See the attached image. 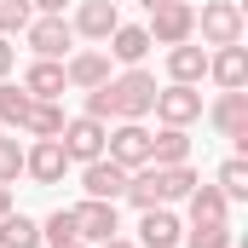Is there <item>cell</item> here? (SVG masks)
Listing matches in <instances>:
<instances>
[{
  "label": "cell",
  "instance_id": "obj_1",
  "mask_svg": "<svg viewBox=\"0 0 248 248\" xmlns=\"http://www.w3.org/2000/svg\"><path fill=\"white\" fill-rule=\"evenodd\" d=\"M150 104H156V75L139 63V69L110 75L104 87H93L81 116H93V122H144V116H150Z\"/></svg>",
  "mask_w": 248,
  "mask_h": 248
},
{
  "label": "cell",
  "instance_id": "obj_2",
  "mask_svg": "<svg viewBox=\"0 0 248 248\" xmlns=\"http://www.w3.org/2000/svg\"><path fill=\"white\" fill-rule=\"evenodd\" d=\"M190 185H196V168L179 162V168H156V162H144V168H133L127 173V202L144 214V208H173V202H185Z\"/></svg>",
  "mask_w": 248,
  "mask_h": 248
},
{
  "label": "cell",
  "instance_id": "obj_3",
  "mask_svg": "<svg viewBox=\"0 0 248 248\" xmlns=\"http://www.w3.org/2000/svg\"><path fill=\"white\" fill-rule=\"evenodd\" d=\"M196 41H202V46H237V41H243V6H237V0H202V12H196Z\"/></svg>",
  "mask_w": 248,
  "mask_h": 248
},
{
  "label": "cell",
  "instance_id": "obj_4",
  "mask_svg": "<svg viewBox=\"0 0 248 248\" xmlns=\"http://www.w3.org/2000/svg\"><path fill=\"white\" fill-rule=\"evenodd\" d=\"M144 35H150V46H179V41H196V6H190V0H168V6H156V12H150V23H144Z\"/></svg>",
  "mask_w": 248,
  "mask_h": 248
},
{
  "label": "cell",
  "instance_id": "obj_5",
  "mask_svg": "<svg viewBox=\"0 0 248 248\" xmlns=\"http://www.w3.org/2000/svg\"><path fill=\"white\" fill-rule=\"evenodd\" d=\"M104 156L116 162V168H144L150 162V127L144 122H110V133H104Z\"/></svg>",
  "mask_w": 248,
  "mask_h": 248
},
{
  "label": "cell",
  "instance_id": "obj_6",
  "mask_svg": "<svg viewBox=\"0 0 248 248\" xmlns=\"http://www.w3.org/2000/svg\"><path fill=\"white\" fill-rule=\"evenodd\" d=\"M150 116H156L162 127H190V122H202V87H179V81L156 87Z\"/></svg>",
  "mask_w": 248,
  "mask_h": 248
},
{
  "label": "cell",
  "instance_id": "obj_7",
  "mask_svg": "<svg viewBox=\"0 0 248 248\" xmlns=\"http://www.w3.org/2000/svg\"><path fill=\"white\" fill-rule=\"evenodd\" d=\"M104 133H110V122L69 116L63 133H58V144H63V156H69V162H98V156H104Z\"/></svg>",
  "mask_w": 248,
  "mask_h": 248
},
{
  "label": "cell",
  "instance_id": "obj_8",
  "mask_svg": "<svg viewBox=\"0 0 248 248\" xmlns=\"http://www.w3.org/2000/svg\"><path fill=\"white\" fill-rule=\"evenodd\" d=\"M23 41H29V52L35 58H69V46H75V29H69V17H29V29H23Z\"/></svg>",
  "mask_w": 248,
  "mask_h": 248
},
{
  "label": "cell",
  "instance_id": "obj_9",
  "mask_svg": "<svg viewBox=\"0 0 248 248\" xmlns=\"http://www.w3.org/2000/svg\"><path fill=\"white\" fill-rule=\"evenodd\" d=\"M69 214H75V237H81V243H104V237L122 231V208H116V202L81 196V208H69Z\"/></svg>",
  "mask_w": 248,
  "mask_h": 248
},
{
  "label": "cell",
  "instance_id": "obj_10",
  "mask_svg": "<svg viewBox=\"0 0 248 248\" xmlns=\"http://www.w3.org/2000/svg\"><path fill=\"white\" fill-rule=\"evenodd\" d=\"M208 122L219 139H231V144H248V87L237 93H219L214 104H208Z\"/></svg>",
  "mask_w": 248,
  "mask_h": 248
},
{
  "label": "cell",
  "instance_id": "obj_11",
  "mask_svg": "<svg viewBox=\"0 0 248 248\" xmlns=\"http://www.w3.org/2000/svg\"><path fill=\"white\" fill-rule=\"evenodd\" d=\"M23 173H29L35 185H63V173H69L63 144H58V139H35V144H23Z\"/></svg>",
  "mask_w": 248,
  "mask_h": 248
},
{
  "label": "cell",
  "instance_id": "obj_12",
  "mask_svg": "<svg viewBox=\"0 0 248 248\" xmlns=\"http://www.w3.org/2000/svg\"><path fill=\"white\" fill-rule=\"evenodd\" d=\"M116 69H110V52H98V46H81V52H69L63 58V81L75 87V93H93V87H104Z\"/></svg>",
  "mask_w": 248,
  "mask_h": 248
},
{
  "label": "cell",
  "instance_id": "obj_13",
  "mask_svg": "<svg viewBox=\"0 0 248 248\" xmlns=\"http://www.w3.org/2000/svg\"><path fill=\"white\" fill-rule=\"evenodd\" d=\"M185 237V219L173 208H144L139 214V248H179Z\"/></svg>",
  "mask_w": 248,
  "mask_h": 248
},
{
  "label": "cell",
  "instance_id": "obj_14",
  "mask_svg": "<svg viewBox=\"0 0 248 248\" xmlns=\"http://www.w3.org/2000/svg\"><path fill=\"white\" fill-rule=\"evenodd\" d=\"M81 190H87V196H98V202H122V190H127V168H116L110 156L81 162Z\"/></svg>",
  "mask_w": 248,
  "mask_h": 248
},
{
  "label": "cell",
  "instance_id": "obj_15",
  "mask_svg": "<svg viewBox=\"0 0 248 248\" xmlns=\"http://www.w3.org/2000/svg\"><path fill=\"white\" fill-rule=\"evenodd\" d=\"M185 214H190V225H231V202H225V190L219 185H190L185 196Z\"/></svg>",
  "mask_w": 248,
  "mask_h": 248
},
{
  "label": "cell",
  "instance_id": "obj_16",
  "mask_svg": "<svg viewBox=\"0 0 248 248\" xmlns=\"http://www.w3.org/2000/svg\"><path fill=\"white\" fill-rule=\"evenodd\" d=\"M35 104H46V98H63L69 93V81H63V63L58 58H35L29 69H23V81H17Z\"/></svg>",
  "mask_w": 248,
  "mask_h": 248
},
{
  "label": "cell",
  "instance_id": "obj_17",
  "mask_svg": "<svg viewBox=\"0 0 248 248\" xmlns=\"http://www.w3.org/2000/svg\"><path fill=\"white\" fill-rule=\"evenodd\" d=\"M122 23V12H116V0H81L75 6V17H69V29L75 35H87V41H110V29Z\"/></svg>",
  "mask_w": 248,
  "mask_h": 248
},
{
  "label": "cell",
  "instance_id": "obj_18",
  "mask_svg": "<svg viewBox=\"0 0 248 248\" xmlns=\"http://www.w3.org/2000/svg\"><path fill=\"white\" fill-rule=\"evenodd\" d=\"M208 75L219 81V93L248 87V46L243 41H237V46H214V52H208Z\"/></svg>",
  "mask_w": 248,
  "mask_h": 248
},
{
  "label": "cell",
  "instance_id": "obj_19",
  "mask_svg": "<svg viewBox=\"0 0 248 248\" xmlns=\"http://www.w3.org/2000/svg\"><path fill=\"white\" fill-rule=\"evenodd\" d=\"M202 75H208V46H202V41H179V46H168V81H179V87H202Z\"/></svg>",
  "mask_w": 248,
  "mask_h": 248
},
{
  "label": "cell",
  "instance_id": "obj_20",
  "mask_svg": "<svg viewBox=\"0 0 248 248\" xmlns=\"http://www.w3.org/2000/svg\"><path fill=\"white\" fill-rule=\"evenodd\" d=\"M144 58H150V35H144V23H116V29H110V63L139 69Z\"/></svg>",
  "mask_w": 248,
  "mask_h": 248
},
{
  "label": "cell",
  "instance_id": "obj_21",
  "mask_svg": "<svg viewBox=\"0 0 248 248\" xmlns=\"http://www.w3.org/2000/svg\"><path fill=\"white\" fill-rule=\"evenodd\" d=\"M150 162H156V168H179V162H190V133H185V127H162V133H150Z\"/></svg>",
  "mask_w": 248,
  "mask_h": 248
},
{
  "label": "cell",
  "instance_id": "obj_22",
  "mask_svg": "<svg viewBox=\"0 0 248 248\" xmlns=\"http://www.w3.org/2000/svg\"><path fill=\"white\" fill-rule=\"evenodd\" d=\"M63 122H69V116H63V104H58V98H46V104H29L23 133H29V139H58Z\"/></svg>",
  "mask_w": 248,
  "mask_h": 248
},
{
  "label": "cell",
  "instance_id": "obj_23",
  "mask_svg": "<svg viewBox=\"0 0 248 248\" xmlns=\"http://www.w3.org/2000/svg\"><path fill=\"white\" fill-rule=\"evenodd\" d=\"M0 248H41V225L29 214H0Z\"/></svg>",
  "mask_w": 248,
  "mask_h": 248
},
{
  "label": "cell",
  "instance_id": "obj_24",
  "mask_svg": "<svg viewBox=\"0 0 248 248\" xmlns=\"http://www.w3.org/2000/svg\"><path fill=\"white\" fill-rule=\"evenodd\" d=\"M29 104H35V98H29V93H23V87L6 75V81H0V127H17V133H23V116H29Z\"/></svg>",
  "mask_w": 248,
  "mask_h": 248
},
{
  "label": "cell",
  "instance_id": "obj_25",
  "mask_svg": "<svg viewBox=\"0 0 248 248\" xmlns=\"http://www.w3.org/2000/svg\"><path fill=\"white\" fill-rule=\"evenodd\" d=\"M214 185L225 190V202H248V162L243 156H225V168H219Z\"/></svg>",
  "mask_w": 248,
  "mask_h": 248
},
{
  "label": "cell",
  "instance_id": "obj_26",
  "mask_svg": "<svg viewBox=\"0 0 248 248\" xmlns=\"http://www.w3.org/2000/svg\"><path fill=\"white\" fill-rule=\"evenodd\" d=\"M185 248H231V225H185Z\"/></svg>",
  "mask_w": 248,
  "mask_h": 248
},
{
  "label": "cell",
  "instance_id": "obj_27",
  "mask_svg": "<svg viewBox=\"0 0 248 248\" xmlns=\"http://www.w3.org/2000/svg\"><path fill=\"white\" fill-rule=\"evenodd\" d=\"M17 179H23V144L0 133V185H17Z\"/></svg>",
  "mask_w": 248,
  "mask_h": 248
},
{
  "label": "cell",
  "instance_id": "obj_28",
  "mask_svg": "<svg viewBox=\"0 0 248 248\" xmlns=\"http://www.w3.org/2000/svg\"><path fill=\"white\" fill-rule=\"evenodd\" d=\"M29 17H35V6L29 0H0V35L12 41V35H23L29 29Z\"/></svg>",
  "mask_w": 248,
  "mask_h": 248
},
{
  "label": "cell",
  "instance_id": "obj_29",
  "mask_svg": "<svg viewBox=\"0 0 248 248\" xmlns=\"http://www.w3.org/2000/svg\"><path fill=\"white\" fill-rule=\"evenodd\" d=\"M63 237H75V214H69V208H58V214L41 225V248H46V243H63Z\"/></svg>",
  "mask_w": 248,
  "mask_h": 248
},
{
  "label": "cell",
  "instance_id": "obj_30",
  "mask_svg": "<svg viewBox=\"0 0 248 248\" xmlns=\"http://www.w3.org/2000/svg\"><path fill=\"white\" fill-rule=\"evenodd\" d=\"M29 6H35V17H63L69 0H29Z\"/></svg>",
  "mask_w": 248,
  "mask_h": 248
},
{
  "label": "cell",
  "instance_id": "obj_31",
  "mask_svg": "<svg viewBox=\"0 0 248 248\" xmlns=\"http://www.w3.org/2000/svg\"><path fill=\"white\" fill-rule=\"evenodd\" d=\"M12 58H17V46H12V41H6V35H0V81H6V75H12Z\"/></svg>",
  "mask_w": 248,
  "mask_h": 248
},
{
  "label": "cell",
  "instance_id": "obj_32",
  "mask_svg": "<svg viewBox=\"0 0 248 248\" xmlns=\"http://www.w3.org/2000/svg\"><path fill=\"white\" fill-rule=\"evenodd\" d=\"M93 248H139V243H133L127 231H116V237H104V243H93Z\"/></svg>",
  "mask_w": 248,
  "mask_h": 248
},
{
  "label": "cell",
  "instance_id": "obj_33",
  "mask_svg": "<svg viewBox=\"0 0 248 248\" xmlns=\"http://www.w3.org/2000/svg\"><path fill=\"white\" fill-rule=\"evenodd\" d=\"M46 248H93V243H81V237H63V243H46Z\"/></svg>",
  "mask_w": 248,
  "mask_h": 248
},
{
  "label": "cell",
  "instance_id": "obj_34",
  "mask_svg": "<svg viewBox=\"0 0 248 248\" xmlns=\"http://www.w3.org/2000/svg\"><path fill=\"white\" fill-rule=\"evenodd\" d=\"M0 214H12V185H0Z\"/></svg>",
  "mask_w": 248,
  "mask_h": 248
},
{
  "label": "cell",
  "instance_id": "obj_35",
  "mask_svg": "<svg viewBox=\"0 0 248 248\" xmlns=\"http://www.w3.org/2000/svg\"><path fill=\"white\" fill-rule=\"evenodd\" d=\"M139 6H144V12H156V6H168V0H139Z\"/></svg>",
  "mask_w": 248,
  "mask_h": 248
},
{
  "label": "cell",
  "instance_id": "obj_36",
  "mask_svg": "<svg viewBox=\"0 0 248 248\" xmlns=\"http://www.w3.org/2000/svg\"><path fill=\"white\" fill-rule=\"evenodd\" d=\"M0 133H6V127H0Z\"/></svg>",
  "mask_w": 248,
  "mask_h": 248
}]
</instances>
